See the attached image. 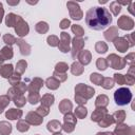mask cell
Returning a JSON list of instances; mask_svg holds the SVG:
<instances>
[{"mask_svg": "<svg viewBox=\"0 0 135 135\" xmlns=\"http://www.w3.org/2000/svg\"><path fill=\"white\" fill-rule=\"evenodd\" d=\"M85 22L90 28L101 31L111 24L112 16L104 7L93 6L85 14Z\"/></svg>", "mask_w": 135, "mask_h": 135, "instance_id": "cell-1", "label": "cell"}, {"mask_svg": "<svg viewBox=\"0 0 135 135\" xmlns=\"http://www.w3.org/2000/svg\"><path fill=\"white\" fill-rule=\"evenodd\" d=\"M76 95H75V100L76 102H78L79 104H82V103H85L86 99H89L90 97L93 96L94 94V89L90 88V86H86L82 83L78 84L76 86Z\"/></svg>", "mask_w": 135, "mask_h": 135, "instance_id": "cell-2", "label": "cell"}, {"mask_svg": "<svg viewBox=\"0 0 135 135\" xmlns=\"http://www.w3.org/2000/svg\"><path fill=\"white\" fill-rule=\"evenodd\" d=\"M132 99V93L128 88H119L114 93V100L117 105H126Z\"/></svg>", "mask_w": 135, "mask_h": 135, "instance_id": "cell-3", "label": "cell"}, {"mask_svg": "<svg viewBox=\"0 0 135 135\" xmlns=\"http://www.w3.org/2000/svg\"><path fill=\"white\" fill-rule=\"evenodd\" d=\"M66 6L70 11V16L75 19V20H80L82 18V12L80 9V6L78 3L73 2V1H69L66 3Z\"/></svg>", "mask_w": 135, "mask_h": 135, "instance_id": "cell-4", "label": "cell"}, {"mask_svg": "<svg viewBox=\"0 0 135 135\" xmlns=\"http://www.w3.org/2000/svg\"><path fill=\"white\" fill-rule=\"evenodd\" d=\"M15 31H16L17 35H19L20 37H23L28 33V25L20 16H18L17 23L15 25Z\"/></svg>", "mask_w": 135, "mask_h": 135, "instance_id": "cell-5", "label": "cell"}, {"mask_svg": "<svg viewBox=\"0 0 135 135\" xmlns=\"http://www.w3.org/2000/svg\"><path fill=\"white\" fill-rule=\"evenodd\" d=\"M76 118L73 114L71 113H66L65 116H64V124L62 127V129L65 131V132H72L75 128V124H76Z\"/></svg>", "mask_w": 135, "mask_h": 135, "instance_id": "cell-6", "label": "cell"}, {"mask_svg": "<svg viewBox=\"0 0 135 135\" xmlns=\"http://www.w3.org/2000/svg\"><path fill=\"white\" fill-rule=\"evenodd\" d=\"M60 38H61V40H60V42H59V44H58L60 51L63 52V53L69 52V51H70V40H71L70 35L63 32V33H61Z\"/></svg>", "mask_w": 135, "mask_h": 135, "instance_id": "cell-7", "label": "cell"}, {"mask_svg": "<svg viewBox=\"0 0 135 135\" xmlns=\"http://www.w3.org/2000/svg\"><path fill=\"white\" fill-rule=\"evenodd\" d=\"M118 26L122 30H131L134 26V22L132 20V18L128 17V16H121L118 19Z\"/></svg>", "mask_w": 135, "mask_h": 135, "instance_id": "cell-8", "label": "cell"}, {"mask_svg": "<svg viewBox=\"0 0 135 135\" xmlns=\"http://www.w3.org/2000/svg\"><path fill=\"white\" fill-rule=\"evenodd\" d=\"M121 59H122V58L117 57L116 55L112 54V55H110V56L108 57V62H109V64H110L113 69H123L124 62H123Z\"/></svg>", "mask_w": 135, "mask_h": 135, "instance_id": "cell-9", "label": "cell"}, {"mask_svg": "<svg viewBox=\"0 0 135 135\" xmlns=\"http://www.w3.org/2000/svg\"><path fill=\"white\" fill-rule=\"evenodd\" d=\"M83 40L81 39V38H79V37H75L74 39H73V52H72V56H73V58H75L76 57V55L80 52V50L82 49V46H83Z\"/></svg>", "mask_w": 135, "mask_h": 135, "instance_id": "cell-10", "label": "cell"}, {"mask_svg": "<svg viewBox=\"0 0 135 135\" xmlns=\"http://www.w3.org/2000/svg\"><path fill=\"white\" fill-rule=\"evenodd\" d=\"M26 121H28L32 124H40L42 122V117L40 115H38L37 113L30 112L26 116Z\"/></svg>", "mask_w": 135, "mask_h": 135, "instance_id": "cell-11", "label": "cell"}, {"mask_svg": "<svg viewBox=\"0 0 135 135\" xmlns=\"http://www.w3.org/2000/svg\"><path fill=\"white\" fill-rule=\"evenodd\" d=\"M107 115V110L103 109V108H100V109H96L93 114H92V120L93 121H100L104 116Z\"/></svg>", "mask_w": 135, "mask_h": 135, "instance_id": "cell-12", "label": "cell"}, {"mask_svg": "<svg viewBox=\"0 0 135 135\" xmlns=\"http://www.w3.org/2000/svg\"><path fill=\"white\" fill-rule=\"evenodd\" d=\"M59 110L63 114L70 113V111L72 110V103H71V101L69 99H63L60 102V104H59Z\"/></svg>", "mask_w": 135, "mask_h": 135, "instance_id": "cell-13", "label": "cell"}, {"mask_svg": "<svg viewBox=\"0 0 135 135\" xmlns=\"http://www.w3.org/2000/svg\"><path fill=\"white\" fill-rule=\"evenodd\" d=\"M22 115V111L21 110H16V109H11L6 112L5 116L6 118L8 119H12V120H15V119H19Z\"/></svg>", "mask_w": 135, "mask_h": 135, "instance_id": "cell-14", "label": "cell"}, {"mask_svg": "<svg viewBox=\"0 0 135 135\" xmlns=\"http://www.w3.org/2000/svg\"><path fill=\"white\" fill-rule=\"evenodd\" d=\"M116 49L119 51V52H126L127 49H128V43L124 41V38H116L115 39V42H114Z\"/></svg>", "mask_w": 135, "mask_h": 135, "instance_id": "cell-15", "label": "cell"}, {"mask_svg": "<svg viewBox=\"0 0 135 135\" xmlns=\"http://www.w3.org/2000/svg\"><path fill=\"white\" fill-rule=\"evenodd\" d=\"M0 74L4 78H9L13 74V65L12 64H5L0 69Z\"/></svg>", "mask_w": 135, "mask_h": 135, "instance_id": "cell-16", "label": "cell"}, {"mask_svg": "<svg viewBox=\"0 0 135 135\" xmlns=\"http://www.w3.org/2000/svg\"><path fill=\"white\" fill-rule=\"evenodd\" d=\"M42 84H43V81L41 80V79H39V78H35L33 81H32V83L30 84V88H28V90H30V92H35V93H37L38 91H39V89L42 86Z\"/></svg>", "mask_w": 135, "mask_h": 135, "instance_id": "cell-17", "label": "cell"}, {"mask_svg": "<svg viewBox=\"0 0 135 135\" xmlns=\"http://www.w3.org/2000/svg\"><path fill=\"white\" fill-rule=\"evenodd\" d=\"M78 58L82 64H88L91 61V54L89 51H81L78 55Z\"/></svg>", "mask_w": 135, "mask_h": 135, "instance_id": "cell-18", "label": "cell"}, {"mask_svg": "<svg viewBox=\"0 0 135 135\" xmlns=\"http://www.w3.org/2000/svg\"><path fill=\"white\" fill-rule=\"evenodd\" d=\"M16 43L19 44L20 46V51H21V54L22 55H28L30 54V45L26 44L22 39H16Z\"/></svg>", "mask_w": 135, "mask_h": 135, "instance_id": "cell-19", "label": "cell"}, {"mask_svg": "<svg viewBox=\"0 0 135 135\" xmlns=\"http://www.w3.org/2000/svg\"><path fill=\"white\" fill-rule=\"evenodd\" d=\"M17 19H18V16L15 15V14H13V13H11V14H8V15L6 16V18H5V23H6V25H7L8 27L15 26L16 23H17Z\"/></svg>", "mask_w": 135, "mask_h": 135, "instance_id": "cell-20", "label": "cell"}, {"mask_svg": "<svg viewBox=\"0 0 135 135\" xmlns=\"http://www.w3.org/2000/svg\"><path fill=\"white\" fill-rule=\"evenodd\" d=\"M13 56V50L11 46H5L2 49V51L0 52V57L3 59V60H6V59H9L12 58Z\"/></svg>", "mask_w": 135, "mask_h": 135, "instance_id": "cell-21", "label": "cell"}, {"mask_svg": "<svg viewBox=\"0 0 135 135\" xmlns=\"http://www.w3.org/2000/svg\"><path fill=\"white\" fill-rule=\"evenodd\" d=\"M61 129H62V127H61L60 122L57 120H53L47 123V130L51 132H59Z\"/></svg>", "mask_w": 135, "mask_h": 135, "instance_id": "cell-22", "label": "cell"}, {"mask_svg": "<svg viewBox=\"0 0 135 135\" xmlns=\"http://www.w3.org/2000/svg\"><path fill=\"white\" fill-rule=\"evenodd\" d=\"M12 131V126L5 121L0 122V133L2 135H8Z\"/></svg>", "mask_w": 135, "mask_h": 135, "instance_id": "cell-23", "label": "cell"}, {"mask_svg": "<svg viewBox=\"0 0 135 135\" xmlns=\"http://www.w3.org/2000/svg\"><path fill=\"white\" fill-rule=\"evenodd\" d=\"M41 103H42V105H45V107H50L51 104H53V102H54V96L53 95H51V94H46V95H44L41 99Z\"/></svg>", "mask_w": 135, "mask_h": 135, "instance_id": "cell-24", "label": "cell"}, {"mask_svg": "<svg viewBox=\"0 0 135 135\" xmlns=\"http://www.w3.org/2000/svg\"><path fill=\"white\" fill-rule=\"evenodd\" d=\"M59 85H60V82H59L58 80H56L55 77L49 78V79L46 80V86H47L49 89H51V90H55V89H57Z\"/></svg>", "mask_w": 135, "mask_h": 135, "instance_id": "cell-25", "label": "cell"}, {"mask_svg": "<svg viewBox=\"0 0 135 135\" xmlns=\"http://www.w3.org/2000/svg\"><path fill=\"white\" fill-rule=\"evenodd\" d=\"M98 122H99V126H100V127L105 128V127L110 126L111 123H113V122H114V119H113L112 116H110V115H105V116H104L100 121H98Z\"/></svg>", "mask_w": 135, "mask_h": 135, "instance_id": "cell-26", "label": "cell"}, {"mask_svg": "<svg viewBox=\"0 0 135 135\" xmlns=\"http://www.w3.org/2000/svg\"><path fill=\"white\" fill-rule=\"evenodd\" d=\"M47 30H49V25H47V23H45V22H43V21L38 22V23L36 24V31H37L38 33H40V34L46 33Z\"/></svg>", "mask_w": 135, "mask_h": 135, "instance_id": "cell-27", "label": "cell"}, {"mask_svg": "<svg viewBox=\"0 0 135 135\" xmlns=\"http://www.w3.org/2000/svg\"><path fill=\"white\" fill-rule=\"evenodd\" d=\"M108 101H109V99L105 95H100L97 97L95 103H96V107H105L108 104Z\"/></svg>", "mask_w": 135, "mask_h": 135, "instance_id": "cell-28", "label": "cell"}, {"mask_svg": "<svg viewBox=\"0 0 135 135\" xmlns=\"http://www.w3.org/2000/svg\"><path fill=\"white\" fill-rule=\"evenodd\" d=\"M72 73L74 75H80L82 72H83V68L78 63V62H74L72 64V69H71Z\"/></svg>", "mask_w": 135, "mask_h": 135, "instance_id": "cell-29", "label": "cell"}, {"mask_svg": "<svg viewBox=\"0 0 135 135\" xmlns=\"http://www.w3.org/2000/svg\"><path fill=\"white\" fill-rule=\"evenodd\" d=\"M120 8H121V6H120V4H119L117 1H114V2H112V3L110 4V11H112V13H113L115 16H117V15L119 14Z\"/></svg>", "mask_w": 135, "mask_h": 135, "instance_id": "cell-30", "label": "cell"}, {"mask_svg": "<svg viewBox=\"0 0 135 135\" xmlns=\"http://www.w3.org/2000/svg\"><path fill=\"white\" fill-rule=\"evenodd\" d=\"M86 109L85 108H83V107H81V105H79L76 110H75V115L78 117V118H84L85 116H86Z\"/></svg>", "mask_w": 135, "mask_h": 135, "instance_id": "cell-31", "label": "cell"}, {"mask_svg": "<svg viewBox=\"0 0 135 135\" xmlns=\"http://www.w3.org/2000/svg\"><path fill=\"white\" fill-rule=\"evenodd\" d=\"M102 79H103V77H102L101 75L97 74V73H93V74L91 75V81H92L93 83H95V84L100 85L101 82H102Z\"/></svg>", "mask_w": 135, "mask_h": 135, "instance_id": "cell-32", "label": "cell"}, {"mask_svg": "<svg viewBox=\"0 0 135 135\" xmlns=\"http://www.w3.org/2000/svg\"><path fill=\"white\" fill-rule=\"evenodd\" d=\"M27 100L32 103V104H35L37 103L39 100H40V97H39V94L38 93H35V92H31L30 95H28V98Z\"/></svg>", "mask_w": 135, "mask_h": 135, "instance_id": "cell-33", "label": "cell"}, {"mask_svg": "<svg viewBox=\"0 0 135 135\" xmlns=\"http://www.w3.org/2000/svg\"><path fill=\"white\" fill-rule=\"evenodd\" d=\"M100 85H102L104 89H111L114 86V80L111 78H103Z\"/></svg>", "mask_w": 135, "mask_h": 135, "instance_id": "cell-34", "label": "cell"}, {"mask_svg": "<svg viewBox=\"0 0 135 135\" xmlns=\"http://www.w3.org/2000/svg\"><path fill=\"white\" fill-rule=\"evenodd\" d=\"M112 117H113L114 121H116V122H118V123H119V122H122L123 119H124V112L118 111V112L114 113V115H113Z\"/></svg>", "mask_w": 135, "mask_h": 135, "instance_id": "cell-35", "label": "cell"}, {"mask_svg": "<svg viewBox=\"0 0 135 135\" xmlns=\"http://www.w3.org/2000/svg\"><path fill=\"white\" fill-rule=\"evenodd\" d=\"M8 102H9V97H7V96L0 97V113H2L3 109L8 104Z\"/></svg>", "mask_w": 135, "mask_h": 135, "instance_id": "cell-36", "label": "cell"}, {"mask_svg": "<svg viewBox=\"0 0 135 135\" xmlns=\"http://www.w3.org/2000/svg\"><path fill=\"white\" fill-rule=\"evenodd\" d=\"M17 129L20 131V132H25L28 130V124L26 123L25 120H20L18 123H17Z\"/></svg>", "mask_w": 135, "mask_h": 135, "instance_id": "cell-37", "label": "cell"}, {"mask_svg": "<svg viewBox=\"0 0 135 135\" xmlns=\"http://www.w3.org/2000/svg\"><path fill=\"white\" fill-rule=\"evenodd\" d=\"M72 31L75 33V35L77 36V37H81L83 34H84V32H83V28L80 26V25H73L72 26Z\"/></svg>", "mask_w": 135, "mask_h": 135, "instance_id": "cell-38", "label": "cell"}, {"mask_svg": "<svg viewBox=\"0 0 135 135\" xmlns=\"http://www.w3.org/2000/svg\"><path fill=\"white\" fill-rule=\"evenodd\" d=\"M95 49H96L97 53H105L107 50H108V46H107V44L104 42H98L96 44Z\"/></svg>", "mask_w": 135, "mask_h": 135, "instance_id": "cell-39", "label": "cell"}, {"mask_svg": "<svg viewBox=\"0 0 135 135\" xmlns=\"http://www.w3.org/2000/svg\"><path fill=\"white\" fill-rule=\"evenodd\" d=\"M116 28L115 27H112V28H110L109 31H107L105 33H104V37H105V39H108V40H113V35L114 36H116Z\"/></svg>", "mask_w": 135, "mask_h": 135, "instance_id": "cell-40", "label": "cell"}, {"mask_svg": "<svg viewBox=\"0 0 135 135\" xmlns=\"http://www.w3.org/2000/svg\"><path fill=\"white\" fill-rule=\"evenodd\" d=\"M96 65H97V68L99 69V70H105L107 69V66H108V62L103 59V58H99L98 60H97V62H96Z\"/></svg>", "mask_w": 135, "mask_h": 135, "instance_id": "cell-41", "label": "cell"}, {"mask_svg": "<svg viewBox=\"0 0 135 135\" xmlns=\"http://www.w3.org/2000/svg\"><path fill=\"white\" fill-rule=\"evenodd\" d=\"M14 101H15V104L18 105V107H22L24 103H25V98L22 96V95H18L16 97H14Z\"/></svg>", "mask_w": 135, "mask_h": 135, "instance_id": "cell-42", "label": "cell"}, {"mask_svg": "<svg viewBox=\"0 0 135 135\" xmlns=\"http://www.w3.org/2000/svg\"><path fill=\"white\" fill-rule=\"evenodd\" d=\"M3 40H4V42H5V43H7V44H9V45L16 42V38H15L14 36L9 35V34L4 35V36H3Z\"/></svg>", "mask_w": 135, "mask_h": 135, "instance_id": "cell-43", "label": "cell"}, {"mask_svg": "<svg viewBox=\"0 0 135 135\" xmlns=\"http://www.w3.org/2000/svg\"><path fill=\"white\" fill-rule=\"evenodd\" d=\"M47 43L52 46H56L59 44V39L56 36H49L47 37Z\"/></svg>", "mask_w": 135, "mask_h": 135, "instance_id": "cell-44", "label": "cell"}, {"mask_svg": "<svg viewBox=\"0 0 135 135\" xmlns=\"http://www.w3.org/2000/svg\"><path fill=\"white\" fill-rule=\"evenodd\" d=\"M25 69H26V62L25 61H19L18 63H17V68H16V71L18 72V73H23L24 71H25Z\"/></svg>", "mask_w": 135, "mask_h": 135, "instance_id": "cell-45", "label": "cell"}, {"mask_svg": "<svg viewBox=\"0 0 135 135\" xmlns=\"http://www.w3.org/2000/svg\"><path fill=\"white\" fill-rule=\"evenodd\" d=\"M36 113H37V114H40L41 117H42V116H45V115L49 113V108L45 107V105H41V107H39V108L37 109Z\"/></svg>", "mask_w": 135, "mask_h": 135, "instance_id": "cell-46", "label": "cell"}, {"mask_svg": "<svg viewBox=\"0 0 135 135\" xmlns=\"http://www.w3.org/2000/svg\"><path fill=\"white\" fill-rule=\"evenodd\" d=\"M66 70H68V65H66L65 63L60 62V63H58V64L56 65V72L61 73V72H64V71H66Z\"/></svg>", "mask_w": 135, "mask_h": 135, "instance_id": "cell-47", "label": "cell"}, {"mask_svg": "<svg viewBox=\"0 0 135 135\" xmlns=\"http://www.w3.org/2000/svg\"><path fill=\"white\" fill-rule=\"evenodd\" d=\"M19 80H20V76H19L17 73L14 74L13 77H9V82H11V84H13V85H16Z\"/></svg>", "mask_w": 135, "mask_h": 135, "instance_id": "cell-48", "label": "cell"}, {"mask_svg": "<svg viewBox=\"0 0 135 135\" xmlns=\"http://www.w3.org/2000/svg\"><path fill=\"white\" fill-rule=\"evenodd\" d=\"M114 79H115V81L116 82H118L119 84H123L124 83V77L122 76V75H120V74H115L114 75Z\"/></svg>", "mask_w": 135, "mask_h": 135, "instance_id": "cell-49", "label": "cell"}, {"mask_svg": "<svg viewBox=\"0 0 135 135\" xmlns=\"http://www.w3.org/2000/svg\"><path fill=\"white\" fill-rule=\"evenodd\" d=\"M69 25H70V20H69V19H63V20L60 22V27H61V28H66Z\"/></svg>", "mask_w": 135, "mask_h": 135, "instance_id": "cell-50", "label": "cell"}, {"mask_svg": "<svg viewBox=\"0 0 135 135\" xmlns=\"http://www.w3.org/2000/svg\"><path fill=\"white\" fill-rule=\"evenodd\" d=\"M3 13H4V11H3V6H2V3L0 2V23H1V21H2Z\"/></svg>", "mask_w": 135, "mask_h": 135, "instance_id": "cell-51", "label": "cell"}, {"mask_svg": "<svg viewBox=\"0 0 135 135\" xmlns=\"http://www.w3.org/2000/svg\"><path fill=\"white\" fill-rule=\"evenodd\" d=\"M19 3V1L17 0V1H9V0H7V4H9V5H16V4H18Z\"/></svg>", "mask_w": 135, "mask_h": 135, "instance_id": "cell-52", "label": "cell"}, {"mask_svg": "<svg viewBox=\"0 0 135 135\" xmlns=\"http://www.w3.org/2000/svg\"><path fill=\"white\" fill-rule=\"evenodd\" d=\"M97 135H113V134L110 132H104V133H98Z\"/></svg>", "mask_w": 135, "mask_h": 135, "instance_id": "cell-53", "label": "cell"}, {"mask_svg": "<svg viewBox=\"0 0 135 135\" xmlns=\"http://www.w3.org/2000/svg\"><path fill=\"white\" fill-rule=\"evenodd\" d=\"M2 62H3V59L0 57V65H1V63H2Z\"/></svg>", "mask_w": 135, "mask_h": 135, "instance_id": "cell-54", "label": "cell"}, {"mask_svg": "<svg viewBox=\"0 0 135 135\" xmlns=\"http://www.w3.org/2000/svg\"><path fill=\"white\" fill-rule=\"evenodd\" d=\"M54 135H61L60 133H56V134H54Z\"/></svg>", "mask_w": 135, "mask_h": 135, "instance_id": "cell-55", "label": "cell"}]
</instances>
